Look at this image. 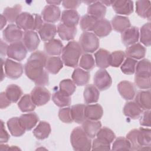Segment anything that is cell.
Returning a JSON list of instances; mask_svg holds the SVG:
<instances>
[{
	"label": "cell",
	"instance_id": "1",
	"mask_svg": "<svg viewBox=\"0 0 151 151\" xmlns=\"http://www.w3.org/2000/svg\"><path fill=\"white\" fill-rule=\"evenodd\" d=\"M47 59L44 52L37 51L31 54L24 65L25 75L37 86H44L49 84L48 74L44 70Z\"/></svg>",
	"mask_w": 151,
	"mask_h": 151
},
{
	"label": "cell",
	"instance_id": "2",
	"mask_svg": "<svg viewBox=\"0 0 151 151\" xmlns=\"http://www.w3.org/2000/svg\"><path fill=\"white\" fill-rule=\"evenodd\" d=\"M61 53V58L64 64L67 67H76L78 65L82 50L78 42L72 41L63 47Z\"/></svg>",
	"mask_w": 151,
	"mask_h": 151
},
{
	"label": "cell",
	"instance_id": "3",
	"mask_svg": "<svg viewBox=\"0 0 151 151\" xmlns=\"http://www.w3.org/2000/svg\"><path fill=\"white\" fill-rule=\"evenodd\" d=\"M17 25L25 31L39 30L44 24L41 15L24 12L21 13L16 20Z\"/></svg>",
	"mask_w": 151,
	"mask_h": 151
},
{
	"label": "cell",
	"instance_id": "4",
	"mask_svg": "<svg viewBox=\"0 0 151 151\" xmlns=\"http://www.w3.org/2000/svg\"><path fill=\"white\" fill-rule=\"evenodd\" d=\"M70 142L75 150L88 151L91 149V141L81 127H75L70 135Z\"/></svg>",
	"mask_w": 151,
	"mask_h": 151
},
{
	"label": "cell",
	"instance_id": "5",
	"mask_svg": "<svg viewBox=\"0 0 151 151\" xmlns=\"http://www.w3.org/2000/svg\"><path fill=\"white\" fill-rule=\"evenodd\" d=\"M79 42L82 51L85 52H94L99 47L98 37L90 32H84L80 37Z\"/></svg>",
	"mask_w": 151,
	"mask_h": 151
},
{
	"label": "cell",
	"instance_id": "6",
	"mask_svg": "<svg viewBox=\"0 0 151 151\" xmlns=\"http://www.w3.org/2000/svg\"><path fill=\"white\" fill-rule=\"evenodd\" d=\"M27 51L24 43L19 41L8 45L6 55L10 58L21 61L25 58Z\"/></svg>",
	"mask_w": 151,
	"mask_h": 151
},
{
	"label": "cell",
	"instance_id": "7",
	"mask_svg": "<svg viewBox=\"0 0 151 151\" xmlns=\"http://www.w3.org/2000/svg\"><path fill=\"white\" fill-rule=\"evenodd\" d=\"M30 96L36 106H41L49 101L51 94L46 88L43 86H37L32 90Z\"/></svg>",
	"mask_w": 151,
	"mask_h": 151
},
{
	"label": "cell",
	"instance_id": "8",
	"mask_svg": "<svg viewBox=\"0 0 151 151\" xmlns=\"http://www.w3.org/2000/svg\"><path fill=\"white\" fill-rule=\"evenodd\" d=\"M94 83L98 90L103 91L108 89L111 86L112 80L106 70L100 69L94 74Z\"/></svg>",
	"mask_w": 151,
	"mask_h": 151
},
{
	"label": "cell",
	"instance_id": "9",
	"mask_svg": "<svg viewBox=\"0 0 151 151\" xmlns=\"http://www.w3.org/2000/svg\"><path fill=\"white\" fill-rule=\"evenodd\" d=\"M4 68L6 76L11 79L19 78L23 73V67L21 63L8 58L4 63Z\"/></svg>",
	"mask_w": 151,
	"mask_h": 151
},
{
	"label": "cell",
	"instance_id": "10",
	"mask_svg": "<svg viewBox=\"0 0 151 151\" xmlns=\"http://www.w3.org/2000/svg\"><path fill=\"white\" fill-rule=\"evenodd\" d=\"M3 38L8 42L13 43L19 41L23 38V32L17 25H8L3 31Z\"/></svg>",
	"mask_w": 151,
	"mask_h": 151
},
{
	"label": "cell",
	"instance_id": "11",
	"mask_svg": "<svg viewBox=\"0 0 151 151\" xmlns=\"http://www.w3.org/2000/svg\"><path fill=\"white\" fill-rule=\"evenodd\" d=\"M41 14L44 20L47 23L52 24L59 20L61 16V11L58 6L48 5L44 8Z\"/></svg>",
	"mask_w": 151,
	"mask_h": 151
},
{
	"label": "cell",
	"instance_id": "12",
	"mask_svg": "<svg viewBox=\"0 0 151 151\" xmlns=\"http://www.w3.org/2000/svg\"><path fill=\"white\" fill-rule=\"evenodd\" d=\"M23 43L28 51H35L38 47L40 40L37 33L34 31H25L23 35Z\"/></svg>",
	"mask_w": 151,
	"mask_h": 151
},
{
	"label": "cell",
	"instance_id": "13",
	"mask_svg": "<svg viewBox=\"0 0 151 151\" xmlns=\"http://www.w3.org/2000/svg\"><path fill=\"white\" fill-rule=\"evenodd\" d=\"M112 7L114 12L121 15H130L133 11V4L129 0L112 1Z\"/></svg>",
	"mask_w": 151,
	"mask_h": 151
},
{
	"label": "cell",
	"instance_id": "14",
	"mask_svg": "<svg viewBox=\"0 0 151 151\" xmlns=\"http://www.w3.org/2000/svg\"><path fill=\"white\" fill-rule=\"evenodd\" d=\"M117 90L120 96L126 100L133 99L136 94L133 84L127 80L120 81L117 85Z\"/></svg>",
	"mask_w": 151,
	"mask_h": 151
},
{
	"label": "cell",
	"instance_id": "15",
	"mask_svg": "<svg viewBox=\"0 0 151 151\" xmlns=\"http://www.w3.org/2000/svg\"><path fill=\"white\" fill-rule=\"evenodd\" d=\"M80 15L75 9H66L63 11L61 17V23L66 26L76 27L78 24Z\"/></svg>",
	"mask_w": 151,
	"mask_h": 151
},
{
	"label": "cell",
	"instance_id": "16",
	"mask_svg": "<svg viewBox=\"0 0 151 151\" xmlns=\"http://www.w3.org/2000/svg\"><path fill=\"white\" fill-rule=\"evenodd\" d=\"M122 41L123 44L126 46L132 45L136 44L139 38V32L138 28L132 27L122 33Z\"/></svg>",
	"mask_w": 151,
	"mask_h": 151
},
{
	"label": "cell",
	"instance_id": "17",
	"mask_svg": "<svg viewBox=\"0 0 151 151\" xmlns=\"http://www.w3.org/2000/svg\"><path fill=\"white\" fill-rule=\"evenodd\" d=\"M137 142L140 150H150L151 145V130L150 129L140 127L137 131Z\"/></svg>",
	"mask_w": 151,
	"mask_h": 151
},
{
	"label": "cell",
	"instance_id": "18",
	"mask_svg": "<svg viewBox=\"0 0 151 151\" xmlns=\"http://www.w3.org/2000/svg\"><path fill=\"white\" fill-rule=\"evenodd\" d=\"M87 13L97 20L103 19L106 13V7L101 1H94L88 5Z\"/></svg>",
	"mask_w": 151,
	"mask_h": 151
},
{
	"label": "cell",
	"instance_id": "19",
	"mask_svg": "<svg viewBox=\"0 0 151 151\" xmlns=\"http://www.w3.org/2000/svg\"><path fill=\"white\" fill-rule=\"evenodd\" d=\"M111 30L112 27L110 21L103 18L97 20L93 31L97 37L102 38L107 36Z\"/></svg>",
	"mask_w": 151,
	"mask_h": 151
},
{
	"label": "cell",
	"instance_id": "20",
	"mask_svg": "<svg viewBox=\"0 0 151 151\" xmlns=\"http://www.w3.org/2000/svg\"><path fill=\"white\" fill-rule=\"evenodd\" d=\"M103 108L99 104H88L85 106L84 115L87 119L99 120L103 116Z\"/></svg>",
	"mask_w": 151,
	"mask_h": 151
},
{
	"label": "cell",
	"instance_id": "21",
	"mask_svg": "<svg viewBox=\"0 0 151 151\" xmlns=\"http://www.w3.org/2000/svg\"><path fill=\"white\" fill-rule=\"evenodd\" d=\"M57 27L53 24L44 23L38 30V33L41 40L44 41H49L54 39L57 33Z\"/></svg>",
	"mask_w": 151,
	"mask_h": 151
},
{
	"label": "cell",
	"instance_id": "22",
	"mask_svg": "<svg viewBox=\"0 0 151 151\" xmlns=\"http://www.w3.org/2000/svg\"><path fill=\"white\" fill-rule=\"evenodd\" d=\"M101 127V123L99 120H85L82 123V128L87 135L90 138H94Z\"/></svg>",
	"mask_w": 151,
	"mask_h": 151
},
{
	"label": "cell",
	"instance_id": "23",
	"mask_svg": "<svg viewBox=\"0 0 151 151\" xmlns=\"http://www.w3.org/2000/svg\"><path fill=\"white\" fill-rule=\"evenodd\" d=\"M146 48L140 43H136L127 47L125 51V55L135 60L143 58L145 56Z\"/></svg>",
	"mask_w": 151,
	"mask_h": 151
},
{
	"label": "cell",
	"instance_id": "24",
	"mask_svg": "<svg viewBox=\"0 0 151 151\" xmlns=\"http://www.w3.org/2000/svg\"><path fill=\"white\" fill-rule=\"evenodd\" d=\"M63 49V45L58 39H52L44 44V51L49 55H59Z\"/></svg>",
	"mask_w": 151,
	"mask_h": 151
},
{
	"label": "cell",
	"instance_id": "25",
	"mask_svg": "<svg viewBox=\"0 0 151 151\" xmlns=\"http://www.w3.org/2000/svg\"><path fill=\"white\" fill-rule=\"evenodd\" d=\"M110 55L109 51L105 49H99L94 53L95 61L98 67L104 69L110 66Z\"/></svg>",
	"mask_w": 151,
	"mask_h": 151
},
{
	"label": "cell",
	"instance_id": "26",
	"mask_svg": "<svg viewBox=\"0 0 151 151\" xmlns=\"http://www.w3.org/2000/svg\"><path fill=\"white\" fill-rule=\"evenodd\" d=\"M112 28L117 32H123L130 27V22L126 17L121 15L114 16L111 21Z\"/></svg>",
	"mask_w": 151,
	"mask_h": 151
},
{
	"label": "cell",
	"instance_id": "27",
	"mask_svg": "<svg viewBox=\"0 0 151 151\" xmlns=\"http://www.w3.org/2000/svg\"><path fill=\"white\" fill-rule=\"evenodd\" d=\"M150 91H140L135 97V102L139 106L144 110H150L151 108Z\"/></svg>",
	"mask_w": 151,
	"mask_h": 151
},
{
	"label": "cell",
	"instance_id": "28",
	"mask_svg": "<svg viewBox=\"0 0 151 151\" xmlns=\"http://www.w3.org/2000/svg\"><path fill=\"white\" fill-rule=\"evenodd\" d=\"M7 126L9 132L14 137H20L26 131L21 124L19 117H17L9 119L7 122Z\"/></svg>",
	"mask_w": 151,
	"mask_h": 151
},
{
	"label": "cell",
	"instance_id": "29",
	"mask_svg": "<svg viewBox=\"0 0 151 151\" xmlns=\"http://www.w3.org/2000/svg\"><path fill=\"white\" fill-rule=\"evenodd\" d=\"M19 121L22 127L26 131L31 130L39 120L38 116L35 113H29L22 114L19 117Z\"/></svg>",
	"mask_w": 151,
	"mask_h": 151
},
{
	"label": "cell",
	"instance_id": "30",
	"mask_svg": "<svg viewBox=\"0 0 151 151\" xmlns=\"http://www.w3.org/2000/svg\"><path fill=\"white\" fill-rule=\"evenodd\" d=\"M99 91L98 88L93 84L86 86L83 92L84 100L86 104L96 103L99 98Z\"/></svg>",
	"mask_w": 151,
	"mask_h": 151
},
{
	"label": "cell",
	"instance_id": "31",
	"mask_svg": "<svg viewBox=\"0 0 151 151\" xmlns=\"http://www.w3.org/2000/svg\"><path fill=\"white\" fill-rule=\"evenodd\" d=\"M63 61L58 57H47L45 68L48 73L56 74L63 68Z\"/></svg>",
	"mask_w": 151,
	"mask_h": 151
},
{
	"label": "cell",
	"instance_id": "32",
	"mask_svg": "<svg viewBox=\"0 0 151 151\" xmlns=\"http://www.w3.org/2000/svg\"><path fill=\"white\" fill-rule=\"evenodd\" d=\"M72 79L75 84L78 86L86 85L89 81L90 75L89 72L80 68H76L72 74Z\"/></svg>",
	"mask_w": 151,
	"mask_h": 151
},
{
	"label": "cell",
	"instance_id": "33",
	"mask_svg": "<svg viewBox=\"0 0 151 151\" xmlns=\"http://www.w3.org/2000/svg\"><path fill=\"white\" fill-rule=\"evenodd\" d=\"M57 32L59 37L64 41H70L74 38L76 33V27H70L60 23L57 26Z\"/></svg>",
	"mask_w": 151,
	"mask_h": 151
},
{
	"label": "cell",
	"instance_id": "34",
	"mask_svg": "<svg viewBox=\"0 0 151 151\" xmlns=\"http://www.w3.org/2000/svg\"><path fill=\"white\" fill-rule=\"evenodd\" d=\"M142 112V109L134 101H129L125 104L123 107L124 114L132 119H138Z\"/></svg>",
	"mask_w": 151,
	"mask_h": 151
},
{
	"label": "cell",
	"instance_id": "35",
	"mask_svg": "<svg viewBox=\"0 0 151 151\" xmlns=\"http://www.w3.org/2000/svg\"><path fill=\"white\" fill-rule=\"evenodd\" d=\"M51 129L50 124L45 121H41L33 130V134L39 140H44L48 137Z\"/></svg>",
	"mask_w": 151,
	"mask_h": 151
},
{
	"label": "cell",
	"instance_id": "36",
	"mask_svg": "<svg viewBox=\"0 0 151 151\" xmlns=\"http://www.w3.org/2000/svg\"><path fill=\"white\" fill-rule=\"evenodd\" d=\"M136 11L137 14L143 18L150 19L151 6L149 1H137L136 2Z\"/></svg>",
	"mask_w": 151,
	"mask_h": 151
},
{
	"label": "cell",
	"instance_id": "37",
	"mask_svg": "<svg viewBox=\"0 0 151 151\" xmlns=\"http://www.w3.org/2000/svg\"><path fill=\"white\" fill-rule=\"evenodd\" d=\"M52 100L55 104L60 107L68 106L71 102L70 96L62 92L60 90L52 94Z\"/></svg>",
	"mask_w": 151,
	"mask_h": 151
},
{
	"label": "cell",
	"instance_id": "38",
	"mask_svg": "<svg viewBox=\"0 0 151 151\" xmlns=\"http://www.w3.org/2000/svg\"><path fill=\"white\" fill-rule=\"evenodd\" d=\"M85 105L77 104L73 105L71 109V114L73 121L78 124L82 123L86 119L84 115Z\"/></svg>",
	"mask_w": 151,
	"mask_h": 151
},
{
	"label": "cell",
	"instance_id": "39",
	"mask_svg": "<svg viewBox=\"0 0 151 151\" xmlns=\"http://www.w3.org/2000/svg\"><path fill=\"white\" fill-rule=\"evenodd\" d=\"M22 6L20 4H17L13 7H7L3 12L2 15L10 23L16 22L17 17L21 14Z\"/></svg>",
	"mask_w": 151,
	"mask_h": 151
},
{
	"label": "cell",
	"instance_id": "40",
	"mask_svg": "<svg viewBox=\"0 0 151 151\" xmlns=\"http://www.w3.org/2000/svg\"><path fill=\"white\" fill-rule=\"evenodd\" d=\"M18 106L22 112H29L35 109L36 105L32 100L29 94L24 95L18 103Z\"/></svg>",
	"mask_w": 151,
	"mask_h": 151
},
{
	"label": "cell",
	"instance_id": "41",
	"mask_svg": "<svg viewBox=\"0 0 151 151\" xmlns=\"http://www.w3.org/2000/svg\"><path fill=\"white\" fill-rule=\"evenodd\" d=\"M5 93L11 103H16L21 97L22 91L18 86L10 84L6 88Z\"/></svg>",
	"mask_w": 151,
	"mask_h": 151
},
{
	"label": "cell",
	"instance_id": "42",
	"mask_svg": "<svg viewBox=\"0 0 151 151\" xmlns=\"http://www.w3.org/2000/svg\"><path fill=\"white\" fill-rule=\"evenodd\" d=\"M97 21V19L89 15L88 14L84 15L81 17L80 19V27L81 29L84 32L93 31Z\"/></svg>",
	"mask_w": 151,
	"mask_h": 151
},
{
	"label": "cell",
	"instance_id": "43",
	"mask_svg": "<svg viewBox=\"0 0 151 151\" xmlns=\"http://www.w3.org/2000/svg\"><path fill=\"white\" fill-rule=\"evenodd\" d=\"M140 42L145 46H150L151 44V24H145L140 28Z\"/></svg>",
	"mask_w": 151,
	"mask_h": 151
},
{
	"label": "cell",
	"instance_id": "44",
	"mask_svg": "<svg viewBox=\"0 0 151 151\" xmlns=\"http://www.w3.org/2000/svg\"><path fill=\"white\" fill-rule=\"evenodd\" d=\"M150 74H135L134 83L140 89H150Z\"/></svg>",
	"mask_w": 151,
	"mask_h": 151
},
{
	"label": "cell",
	"instance_id": "45",
	"mask_svg": "<svg viewBox=\"0 0 151 151\" xmlns=\"http://www.w3.org/2000/svg\"><path fill=\"white\" fill-rule=\"evenodd\" d=\"M97 138L101 139L104 142L111 143L116 138L114 133L107 127L100 128L96 134Z\"/></svg>",
	"mask_w": 151,
	"mask_h": 151
},
{
	"label": "cell",
	"instance_id": "46",
	"mask_svg": "<svg viewBox=\"0 0 151 151\" xmlns=\"http://www.w3.org/2000/svg\"><path fill=\"white\" fill-rule=\"evenodd\" d=\"M137 60L130 57H127L121 65V70L123 73L131 75L135 73Z\"/></svg>",
	"mask_w": 151,
	"mask_h": 151
},
{
	"label": "cell",
	"instance_id": "47",
	"mask_svg": "<svg viewBox=\"0 0 151 151\" xmlns=\"http://www.w3.org/2000/svg\"><path fill=\"white\" fill-rule=\"evenodd\" d=\"M79 65L85 70L90 71L95 66V61L93 57L88 53L83 54L80 60Z\"/></svg>",
	"mask_w": 151,
	"mask_h": 151
},
{
	"label": "cell",
	"instance_id": "48",
	"mask_svg": "<svg viewBox=\"0 0 151 151\" xmlns=\"http://www.w3.org/2000/svg\"><path fill=\"white\" fill-rule=\"evenodd\" d=\"M125 54L122 51H115L110 54V65L113 67H119L124 61Z\"/></svg>",
	"mask_w": 151,
	"mask_h": 151
},
{
	"label": "cell",
	"instance_id": "49",
	"mask_svg": "<svg viewBox=\"0 0 151 151\" xmlns=\"http://www.w3.org/2000/svg\"><path fill=\"white\" fill-rule=\"evenodd\" d=\"M60 90L65 94L71 96L76 91L75 83L70 79H65L60 83Z\"/></svg>",
	"mask_w": 151,
	"mask_h": 151
},
{
	"label": "cell",
	"instance_id": "50",
	"mask_svg": "<svg viewBox=\"0 0 151 151\" xmlns=\"http://www.w3.org/2000/svg\"><path fill=\"white\" fill-rule=\"evenodd\" d=\"M136 65V74H150V62L147 59L139 61Z\"/></svg>",
	"mask_w": 151,
	"mask_h": 151
},
{
	"label": "cell",
	"instance_id": "51",
	"mask_svg": "<svg viewBox=\"0 0 151 151\" xmlns=\"http://www.w3.org/2000/svg\"><path fill=\"white\" fill-rule=\"evenodd\" d=\"M112 150H130V144L129 140L123 137H119L113 143Z\"/></svg>",
	"mask_w": 151,
	"mask_h": 151
},
{
	"label": "cell",
	"instance_id": "52",
	"mask_svg": "<svg viewBox=\"0 0 151 151\" xmlns=\"http://www.w3.org/2000/svg\"><path fill=\"white\" fill-rule=\"evenodd\" d=\"M137 131L138 129H133L130 130L126 135V139L130 144V150H140V146L137 142Z\"/></svg>",
	"mask_w": 151,
	"mask_h": 151
},
{
	"label": "cell",
	"instance_id": "53",
	"mask_svg": "<svg viewBox=\"0 0 151 151\" xmlns=\"http://www.w3.org/2000/svg\"><path fill=\"white\" fill-rule=\"evenodd\" d=\"M58 117L61 121L65 123H71L73 122L70 107H65L60 109L58 111Z\"/></svg>",
	"mask_w": 151,
	"mask_h": 151
},
{
	"label": "cell",
	"instance_id": "54",
	"mask_svg": "<svg viewBox=\"0 0 151 151\" xmlns=\"http://www.w3.org/2000/svg\"><path fill=\"white\" fill-rule=\"evenodd\" d=\"M93 150H107L110 149V143L104 142L98 138L94 139L91 145Z\"/></svg>",
	"mask_w": 151,
	"mask_h": 151
},
{
	"label": "cell",
	"instance_id": "55",
	"mask_svg": "<svg viewBox=\"0 0 151 151\" xmlns=\"http://www.w3.org/2000/svg\"><path fill=\"white\" fill-rule=\"evenodd\" d=\"M140 124L143 126H150V111L146 110L142 115L140 119Z\"/></svg>",
	"mask_w": 151,
	"mask_h": 151
},
{
	"label": "cell",
	"instance_id": "56",
	"mask_svg": "<svg viewBox=\"0 0 151 151\" xmlns=\"http://www.w3.org/2000/svg\"><path fill=\"white\" fill-rule=\"evenodd\" d=\"M81 1H63L62 2L63 6L65 9H75L80 5Z\"/></svg>",
	"mask_w": 151,
	"mask_h": 151
},
{
	"label": "cell",
	"instance_id": "57",
	"mask_svg": "<svg viewBox=\"0 0 151 151\" xmlns=\"http://www.w3.org/2000/svg\"><path fill=\"white\" fill-rule=\"evenodd\" d=\"M0 142L1 143H6L9 139V135L8 132L6 131L5 129V126L4 122L1 120V136H0Z\"/></svg>",
	"mask_w": 151,
	"mask_h": 151
},
{
	"label": "cell",
	"instance_id": "58",
	"mask_svg": "<svg viewBox=\"0 0 151 151\" xmlns=\"http://www.w3.org/2000/svg\"><path fill=\"white\" fill-rule=\"evenodd\" d=\"M11 101L8 98L5 92H2L0 94V107L4 109L8 107L11 104Z\"/></svg>",
	"mask_w": 151,
	"mask_h": 151
},
{
	"label": "cell",
	"instance_id": "59",
	"mask_svg": "<svg viewBox=\"0 0 151 151\" xmlns=\"http://www.w3.org/2000/svg\"><path fill=\"white\" fill-rule=\"evenodd\" d=\"M8 45L5 43L2 40H1V55H5L7 53Z\"/></svg>",
	"mask_w": 151,
	"mask_h": 151
},
{
	"label": "cell",
	"instance_id": "60",
	"mask_svg": "<svg viewBox=\"0 0 151 151\" xmlns=\"http://www.w3.org/2000/svg\"><path fill=\"white\" fill-rule=\"evenodd\" d=\"M6 19L5 18V17L1 14V29H2L6 25Z\"/></svg>",
	"mask_w": 151,
	"mask_h": 151
},
{
	"label": "cell",
	"instance_id": "61",
	"mask_svg": "<svg viewBox=\"0 0 151 151\" xmlns=\"http://www.w3.org/2000/svg\"><path fill=\"white\" fill-rule=\"evenodd\" d=\"M47 3L49 4V5H60V3H61V1H47Z\"/></svg>",
	"mask_w": 151,
	"mask_h": 151
},
{
	"label": "cell",
	"instance_id": "62",
	"mask_svg": "<svg viewBox=\"0 0 151 151\" xmlns=\"http://www.w3.org/2000/svg\"><path fill=\"white\" fill-rule=\"evenodd\" d=\"M111 1H101V2L104 5H106L107 6H110L111 4Z\"/></svg>",
	"mask_w": 151,
	"mask_h": 151
}]
</instances>
